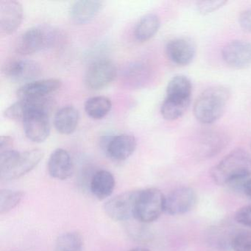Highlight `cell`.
Instances as JSON below:
<instances>
[{
	"label": "cell",
	"mask_w": 251,
	"mask_h": 251,
	"mask_svg": "<svg viewBox=\"0 0 251 251\" xmlns=\"http://www.w3.org/2000/svg\"><path fill=\"white\" fill-rule=\"evenodd\" d=\"M116 181L112 173L107 170H99L92 176L91 192L98 200H105L111 196L115 189Z\"/></svg>",
	"instance_id": "cell-19"
},
{
	"label": "cell",
	"mask_w": 251,
	"mask_h": 251,
	"mask_svg": "<svg viewBox=\"0 0 251 251\" xmlns=\"http://www.w3.org/2000/svg\"><path fill=\"white\" fill-rule=\"evenodd\" d=\"M169 59L178 66H186L193 60L196 52L195 44L188 38H177L170 41L166 47Z\"/></svg>",
	"instance_id": "cell-14"
},
{
	"label": "cell",
	"mask_w": 251,
	"mask_h": 251,
	"mask_svg": "<svg viewBox=\"0 0 251 251\" xmlns=\"http://www.w3.org/2000/svg\"><path fill=\"white\" fill-rule=\"evenodd\" d=\"M44 152L35 149L20 152L14 150L0 152V179L11 180L30 173L43 158Z\"/></svg>",
	"instance_id": "cell-2"
},
{
	"label": "cell",
	"mask_w": 251,
	"mask_h": 251,
	"mask_svg": "<svg viewBox=\"0 0 251 251\" xmlns=\"http://www.w3.org/2000/svg\"><path fill=\"white\" fill-rule=\"evenodd\" d=\"M192 83L184 75L175 76L169 82L167 87V97L176 99L190 100Z\"/></svg>",
	"instance_id": "cell-22"
},
{
	"label": "cell",
	"mask_w": 251,
	"mask_h": 251,
	"mask_svg": "<svg viewBox=\"0 0 251 251\" xmlns=\"http://www.w3.org/2000/svg\"><path fill=\"white\" fill-rule=\"evenodd\" d=\"M230 91L223 86L208 88L201 94L194 104V115L203 124H211L224 113L230 98Z\"/></svg>",
	"instance_id": "cell-3"
},
{
	"label": "cell",
	"mask_w": 251,
	"mask_h": 251,
	"mask_svg": "<svg viewBox=\"0 0 251 251\" xmlns=\"http://www.w3.org/2000/svg\"><path fill=\"white\" fill-rule=\"evenodd\" d=\"M239 22L244 31L251 33V6L242 12L239 16Z\"/></svg>",
	"instance_id": "cell-30"
},
{
	"label": "cell",
	"mask_w": 251,
	"mask_h": 251,
	"mask_svg": "<svg viewBox=\"0 0 251 251\" xmlns=\"http://www.w3.org/2000/svg\"><path fill=\"white\" fill-rule=\"evenodd\" d=\"M21 4L14 0L0 1V30L4 35L14 33L23 21Z\"/></svg>",
	"instance_id": "cell-12"
},
{
	"label": "cell",
	"mask_w": 251,
	"mask_h": 251,
	"mask_svg": "<svg viewBox=\"0 0 251 251\" xmlns=\"http://www.w3.org/2000/svg\"><path fill=\"white\" fill-rule=\"evenodd\" d=\"M21 191L1 189L0 191V214H7L20 204L24 198Z\"/></svg>",
	"instance_id": "cell-26"
},
{
	"label": "cell",
	"mask_w": 251,
	"mask_h": 251,
	"mask_svg": "<svg viewBox=\"0 0 251 251\" xmlns=\"http://www.w3.org/2000/svg\"><path fill=\"white\" fill-rule=\"evenodd\" d=\"M235 220L239 224L251 229V205H246L237 210Z\"/></svg>",
	"instance_id": "cell-29"
},
{
	"label": "cell",
	"mask_w": 251,
	"mask_h": 251,
	"mask_svg": "<svg viewBox=\"0 0 251 251\" xmlns=\"http://www.w3.org/2000/svg\"><path fill=\"white\" fill-rule=\"evenodd\" d=\"M222 57L231 68L241 70L251 65V43L244 41L229 42L222 50Z\"/></svg>",
	"instance_id": "cell-10"
},
{
	"label": "cell",
	"mask_w": 251,
	"mask_h": 251,
	"mask_svg": "<svg viewBox=\"0 0 251 251\" xmlns=\"http://www.w3.org/2000/svg\"><path fill=\"white\" fill-rule=\"evenodd\" d=\"M160 19L156 14H148L144 16L135 28L134 35L139 42H145L152 39L160 27Z\"/></svg>",
	"instance_id": "cell-21"
},
{
	"label": "cell",
	"mask_w": 251,
	"mask_h": 251,
	"mask_svg": "<svg viewBox=\"0 0 251 251\" xmlns=\"http://www.w3.org/2000/svg\"><path fill=\"white\" fill-rule=\"evenodd\" d=\"M83 241L77 232L63 233L57 239L54 251H83Z\"/></svg>",
	"instance_id": "cell-25"
},
{
	"label": "cell",
	"mask_w": 251,
	"mask_h": 251,
	"mask_svg": "<svg viewBox=\"0 0 251 251\" xmlns=\"http://www.w3.org/2000/svg\"><path fill=\"white\" fill-rule=\"evenodd\" d=\"M79 123V113L73 106H65L55 114L54 126L61 134L69 135L75 132Z\"/></svg>",
	"instance_id": "cell-20"
},
{
	"label": "cell",
	"mask_w": 251,
	"mask_h": 251,
	"mask_svg": "<svg viewBox=\"0 0 251 251\" xmlns=\"http://www.w3.org/2000/svg\"><path fill=\"white\" fill-rule=\"evenodd\" d=\"M242 189L246 196L251 198V178L247 179L242 183Z\"/></svg>",
	"instance_id": "cell-32"
},
{
	"label": "cell",
	"mask_w": 251,
	"mask_h": 251,
	"mask_svg": "<svg viewBox=\"0 0 251 251\" xmlns=\"http://www.w3.org/2000/svg\"><path fill=\"white\" fill-rule=\"evenodd\" d=\"M23 122L25 133L29 140L41 143L48 139L50 133L49 114L40 111L30 113Z\"/></svg>",
	"instance_id": "cell-11"
},
{
	"label": "cell",
	"mask_w": 251,
	"mask_h": 251,
	"mask_svg": "<svg viewBox=\"0 0 251 251\" xmlns=\"http://www.w3.org/2000/svg\"><path fill=\"white\" fill-rule=\"evenodd\" d=\"M40 66L30 60H13L5 64L3 73L12 81L26 82L33 80L41 74Z\"/></svg>",
	"instance_id": "cell-13"
},
{
	"label": "cell",
	"mask_w": 251,
	"mask_h": 251,
	"mask_svg": "<svg viewBox=\"0 0 251 251\" xmlns=\"http://www.w3.org/2000/svg\"><path fill=\"white\" fill-rule=\"evenodd\" d=\"M189 104L190 100L176 99L167 97L161 105V115L169 121L177 120L186 112Z\"/></svg>",
	"instance_id": "cell-23"
},
{
	"label": "cell",
	"mask_w": 251,
	"mask_h": 251,
	"mask_svg": "<svg viewBox=\"0 0 251 251\" xmlns=\"http://www.w3.org/2000/svg\"><path fill=\"white\" fill-rule=\"evenodd\" d=\"M53 107V101L51 98H44L39 99L20 100L5 110V117L11 120H24L30 113L40 111L50 114Z\"/></svg>",
	"instance_id": "cell-9"
},
{
	"label": "cell",
	"mask_w": 251,
	"mask_h": 251,
	"mask_svg": "<svg viewBox=\"0 0 251 251\" xmlns=\"http://www.w3.org/2000/svg\"><path fill=\"white\" fill-rule=\"evenodd\" d=\"M107 155L117 161H123L128 158L136 148L134 136L121 134L110 139L105 145Z\"/></svg>",
	"instance_id": "cell-17"
},
{
	"label": "cell",
	"mask_w": 251,
	"mask_h": 251,
	"mask_svg": "<svg viewBox=\"0 0 251 251\" xmlns=\"http://www.w3.org/2000/svg\"><path fill=\"white\" fill-rule=\"evenodd\" d=\"M230 246L234 251H251V230H242L230 239Z\"/></svg>",
	"instance_id": "cell-27"
},
{
	"label": "cell",
	"mask_w": 251,
	"mask_h": 251,
	"mask_svg": "<svg viewBox=\"0 0 251 251\" xmlns=\"http://www.w3.org/2000/svg\"><path fill=\"white\" fill-rule=\"evenodd\" d=\"M62 82L58 79L50 78L28 82L17 91L20 100L39 99L47 98L50 94L61 88Z\"/></svg>",
	"instance_id": "cell-15"
},
{
	"label": "cell",
	"mask_w": 251,
	"mask_h": 251,
	"mask_svg": "<svg viewBox=\"0 0 251 251\" xmlns=\"http://www.w3.org/2000/svg\"><path fill=\"white\" fill-rule=\"evenodd\" d=\"M48 168L49 174L58 180H67L74 173V164L70 153L61 148L55 150L51 154Z\"/></svg>",
	"instance_id": "cell-16"
},
{
	"label": "cell",
	"mask_w": 251,
	"mask_h": 251,
	"mask_svg": "<svg viewBox=\"0 0 251 251\" xmlns=\"http://www.w3.org/2000/svg\"><path fill=\"white\" fill-rule=\"evenodd\" d=\"M56 32L47 27H35L25 32L17 42L18 53L32 55L45 48L53 46L57 41Z\"/></svg>",
	"instance_id": "cell-5"
},
{
	"label": "cell",
	"mask_w": 251,
	"mask_h": 251,
	"mask_svg": "<svg viewBox=\"0 0 251 251\" xmlns=\"http://www.w3.org/2000/svg\"><path fill=\"white\" fill-rule=\"evenodd\" d=\"M117 73V67L112 61L98 60L89 66L85 76V83L89 89L100 90L114 81Z\"/></svg>",
	"instance_id": "cell-7"
},
{
	"label": "cell",
	"mask_w": 251,
	"mask_h": 251,
	"mask_svg": "<svg viewBox=\"0 0 251 251\" xmlns=\"http://www.w3.org/2000/svg\"><path fill=\"white\" fill-rule=\"evenodd\" d=\"M198 202L196 192L190 187L177 188L165 196L164 212L170 215H181L192 211Z\"/></svg>",
	"instance_id": "cell-8"
},
{
	"label": "cell",
	"mask_w": 251,
	"mask_h": 251,
	"mask_svg": "<svg viewBox=\"0 0 251 251\" xmlns=\"http://www.w3.org/2000/svg\"><path fill=\"white\" fill-rule=\"evenodd\" d=\"M112 104L109 98L104 96H97L89 98L85 103V111L91 118L100 120L111 111Z\"/></svg>",
	"instance_id": "cell-24"
},
{
	"label": "cell",
	"mask_w": 251,
	"mask_h": 251,
	"mask_svg": "<svg viewBox=\"0 0 251 251\" xmlns=\"http://www.w3.org/2000/svg\"><path fill=\"white\" fill-rule=\"evenodd\" d=\"M165 196L157 188L139 190L135 207L134 218L144 223L155 221L164 212Z\"/></svg>",
	"instance_id": "cell-4"
},
{
	"label": "cell",
	"mask_w": 251,
	"mask_h": 251,
	"mask_svg": "<svg viewBox=\"0 0 251 251\" xmlns=\"http://www.w3.org/2000/svg\"><path fill=\"white\" fill-rule=\"evenodd\" d=\"M227 3L223 0H206V1H199L197 2V9L198 12L202 15H207L214 11H217Z\"/></svg>",
	"instance_id": "cell-28"
},
{
	"label": "cell",
	"mask_w": 251,
	"mask_h": 251,
	"mask_svg": "<svg viewBox=\"0 0 251 251\" xmlns=\"http://www.w3.org/2000/svg\"><path fill=\"white\" fill-rule=\"evenodd\" d=\"M211 176L219 186L246 180L251 176V155L241 148L231 151L213 167Z\"/></svg>",
	"instance_id": "cell-1"
},
{
	"label": "cell",
	"mask_w": 251,
	"mask_h": 251,
	"mask_svg": "<svg viewBox=\"0 0 251 251\" xmlns=\"http://www.w3.org/2000/svg\"><path fill=\"white\" fill-rule=\"evenodd\" d=\"M129 251H151L150 250L147 249L145 248H141V247H138V248H133Z\"/></svg>",
	"instance_id": "cell-33"
},
{
	"label": "cell",
	"mask_w": 251,
	"mask_h": 251,
	"mask_svg": "<svg viewBox=\"0 0 251 251\" xmlns=\"http://www.w3.org/2000/svg\"><path fill=\"white\" fill-rule=\"evenodd\" d=\"M139 190L128 191L108 200L103 206L105 214L114 221H125L134 217Z\"/></svg>",
	"instance_id": "cell-6"
},
{
	"label": "cell",
	"mask_w": 251,
	"mask_h": 251,
	"mask_svg": "<svg viewBox=\"0 0 251 251\" xmlns=\"http://www.w3.org/2000/svg\"><path fill=\"white\" fill-rule=\"evenodd\" d=\"M13 146V139L9 136H2L0 138V152L11 150Z\"/></svg>",
	"instance_id": "cell-31"
},
{
	"label": "cell",
	"mask_w": 251,
	"mask_h": 251,
	"mask_svg": "<svg viewBox=\"0 0 251 251\" xmlns=\"http://www.w3.org/2000/svg\"><path fill=\"white\" fill-rule=\"evenodd\" d=\"M103 3L100 1L80 0L74 2L70 8V17L77 24H86L92 21L100 12Z\"/></svg>",
	"instance_id": "cell-18"
}]
</instances>
